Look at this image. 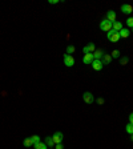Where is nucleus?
<instances>
[{"instance_id":"ddd939ff","label":"nucleus","mask_w":133,"mask_h":149,"mask_svg":"<svg viewBox=\"0 0 133 149\" xmlns=\"http://www.w3.org/2000/svg\"><path fill=\"white\" fill-rule=\"evenodd\" d=\"M112 29H114L116 32H120L122 29V24L120 21H113L112 23Z\"/></svg>"},{"instance_id":"6e6552de","label":"nucleus","mask_w":133,"mask_h":149,"mask_svg":"<svg viewBox=\"0 0 133 149\" xmlns=\"http://www.w3.org/2000/svg\"><path fill=\"white\" fill-rule=\"evenodd\" d=\"M95 60L93 59V55L92 53H87V55H84V57H83V63L84 64H92V61Z\"/></svg>"},{"instance_id":"4be33fe9","label":"nucleus","mask_w":133,"mask_h":149,"mask_svg":"<svg viewBox=\"0 0 133 149\" xmlns=\"http://www.w3.org/2000/svg\"><path fill=\"white\" fill-rule=\"evenodd\" d=\"M75 52V47L73 45H68L67 47V55H72Z\"/></svg>"},{"instance_id":"f8f14e48","label":"nucleus","mask_w":133,"mask_h":149,"mask_svg":"<svg viewBox=\"0 0 133 149\" xmlns=\"http://www.w3.org/2000/svg\"><path fill=\"white\" fill-rule=\"evenodd\" d=\"M112 56H110L109 53H104V56H103V59H101V61H103V64L104 65H106V64H110L112 63Z\"/></svg>"},{"instance_id":"a211bd4d","label":"nucleus","mask_w":133,"mask_h":149,"mask_svg":"<svg viewBox=\"0 0 133 149\" xmlns=\"http://www.w3.org/2000/svg\"><path fill=\"white\" fill-rule=\"evenodd\" d=\"M35 149H48V146H47V144L45 142H39V144H36L35 145Z\"/></svg>"},{"instance_id":"f3484780","label":"nucleus","mask_w":133,"mask_h":149,"mask_svg":"<svg viewBox=\"0 0 133 149\" xmlns=\"http://www.w3.org/2000/svg\"><path fill=\"white\" fill-rule=\"evenodd\" d=\"M31 140H32V142H33V145H36V144H39V142L41 141V140H40V136H37V134L31 136Z\"/></svg>"},{"instance_id":"39448f33","label":"nucleus","mask_w":133,"mask_h":149,"mask_svg":"<svg viewBox=\"0 0 133 149\" xmlns=\"http://www.w3.org/2000/svg\"><path fill=\"white\" fill-rule=\"evenodd\" d=\"M83 100H84V103L85 104H92L93 101H95V97H93V95H92L91 92H84Z\"/></svg>"},{"instance_id":"2eb2a0df","label":"nucleus","mask_w":133,"mask_h":149,"mask_svg":"<svg viewBox=\"0 0 133 149\" xmlns=\"http://www.w3.org/2000/svg\"><path fill=\"white\" fill-rule=\"evenodd\" d=\"M23 145L25 146V148H31V146L33 145V142H32V140H31V137H27V138H24V141H23Z\"/></svg>"},{"instance_id":"a878e982","label":"nucleus","mask_w":133,"mask_h":149,"mask_svg":"<svg viewBox=\"0 0 133 149\" xmlns=\"http://www.w3.org/2000/svg\"><path fill=\"white\" fill-rule=\"evenodd\" d=\"M96 101H97V104H100V105H101V104H104V99H101V97H100V99H97Z\"/></svg>"},{"instance_id":"6ab92c4d","label":"nucleus","mask_w":133,"mask_h":149,"mask_svg":"<svg viewBox=\"0 0 133 149\" xmlns=\"http://www.w3.org/2000/svg\"><path fill=\"white\" fill-rule=\"evenodd\" d=\"M128 61H129V57H128V56H122V57L120 59V64H121V65H126V64H128Z\"/></svg>"},{"instance_id":"20e7f679","label":"nucleus","mask_w":133,"mask_h":149,"mask_svg":"<svg viewBox=\"0 0 133 149\" xmlns=\"http://www.w3.org/2000/svg\"><path fill=\"white\" fill-rule=\"evenodd\" d=\"M52 138H53L55 145H56V144H61L63 140H64V134L61 133V132H55V134L52 136Z\"/></svg>"},{"instance_id":"f257e3e1","label":"nucleus","mask_w":133,"mask_h":149,"mask_svg":"<svg viewBox=\"0 0 133 149\" xmlns=\"http://www.w3.org/2000/svg\"><path fill=\"white\" fill-rule=\"evenodd\" d=\"M106 37H108V40L112 43H117L118 40H120V33L118 32H116L114 29H110L109 32H106Z\"/></svg>"},{"instance_id":"9d476101","label":"nucleus","mask_w":133,"mask_h":149,"mask_svg":"<svg viewBox=\"0 0 133 149\" xmlns=\"http://www.w3.org/2000/svg\"><path fill=\"white\" fill-rule=\"evenodd\" d=\"M92 55H93V59H95V60H101L103 56H104V51L103 49H96Z\"/></svg>"},{"instance_id":"dca6fc26","label":"nucleus","mask_w":133,"mask_h":149,"mask_svg":"<svg viewBox=\"0 0 133 149\" xmlns=\"http://www.w3.org/2000/svg\"><path fill=\"white\" fill-rule=\"evenodd\" d=\"M45 144L48 148H52V146H55V142H53V138L51 137V136H48V137H45Z\"/></svg>"},{"instance_id":"9b49d317","label":"nucleus","mask_w":133,"mask_h":149,"mask_svg":"<svg viewBox=\"0 0 133 149\" xmlns=\"http://www.w3.org/2000/svg\"><path fill=\"white\" fill-rule=\"evenodd\" d=\"M121 11H122V13H130V12H133V7L130 4H122Z\"/></svg>"},{"instance_id":"bb28decb","label":"nucleus","mask_w":133,"mask_h":149,"mask_svg":"<svg viewBox=\"0 0 133 149\" xmlns=\"http://www.w3.org/2000/svg\"><path fill=\"white\" fill-rule=\"evenodd\" d=\"M56 149H64L63 144H56Z\"/></svg>"},{"instance_id":"5701e85b","label":"nucleus","mask_w":133,"mask_h":149,"mask_svg":"<svg viewBox=\"0 0 133 149\" xmlns=\"http://www.w3.org/2000/svg\"><path fill=\"white\" fill-rule=\"evenodd\" d=\"M126 25L133 29V17H128V19H126Z\"/></svg>"},{"instance_id":"0eeeda50","label":"nucleus","mask_w":133,"mask_h":149,"mask_svg":"<svg viewBox=\"0 0 133 149\" xmlns=\"http://www.w3.org/2000/svg\"><path fill=\"white\" fill-rule=\"evenodd\" d=\"M92 68L95 69V71H101V69L104 68V64L101 60H93L92 61Z\"/></svg>"},{"instance_id":"412c9836","label":"nucleus","mask_w":133,"mask_h":149,"mask_svg":"<svg viewBox=\"0 0 133 149\" xmlns=\"http://www.w3.org/2000/svg\"><path fill=\"white\" fill-rule=\"evenodd\" d=\"M110 56H112V59H117V57H120V51H118V49H114L113 52H112V55H110Z\"/></svg>"},{"instance_id":"423d86ee","label":"nucleus","mask_w":133,"mask_h":149,"mask_svg":"<svg viewBox=\"0 0 133 149\" xmlns=\"http://www.w3.org/2000/svg\"><path fill=\"white\" fill-rule=\"evenodd\" d=\"M96 51V45H95V43H89L88 45H85L83 48V52L84 55H87V53H92V52H95Z\"/></svg>"},{"instance_id":"1a4fd4ad","label":"nucleus","mask_w":133,"mask_h":149,"mask_svg":"<svg viewBox=\"0 0 133 149\" xmlns=\"http://www.w3.org/2000/svg\"><path fill=\"white\" fill-rule=\"evenodd\" d=\"M116 17H117V15H116V12H114V11H108V12H106V19L109 20L110 23L116 21Z\"/></svg>"},{"instance_id":"4468645a","label":"nucleus","mask_w":133,"mask_h":149,"mask_svg":"<svg viewBox=\"0 0 133 149\" xmlns=\"http://www.w3.org/2000/svg\"><path fill=\"white\" fill-rule=\"evenodd\" d=\"M118 33H120V37H121V39H126L128 36H129L130 32H129V29H126V28H122V29Z\"/></svg>"},{"instance_id":"393cba45","label":"nucleus","mask_w":133,"mask_h":149,"mask_svg":"<svg viewBox=\"0 0 133 149\" xmlns=\"http://www.w3.org/2000/svg\"><path fill=\"white\" fill-rule=\"evenodd\" d=\"M129 124H132V125H133V112L129 115Z\"/></svg>"},{"instance_id":"7ed1b4c3","label":"nucleus","mask_w":133,"mask_h":149,"mask_svg":"<svg viewBox=\"0 0 133 149\" xmlns=\"http://www.w3.org/2000/svg\"><path fill=\"white\" fill-rule=\"evenodd\" d=\"M64 64L65 67H68V68H71V67H73L75 65V63H76V60H75V57H73L72 55H64Z\"/></svg>"},{"instance_id":"f03ea898","label":"nucleus","mask_w":133,"mask_h":149,"mask_svg":"<svg viewBox=\"0 0 133 149\" xmlns=\"http://www.w3.org/2000/svg\"><path fill=\"white\" fill-rule=\"evenodd\" d=\"M100 29L101 31H105V32H109L110 29H112V23H110L108 19H104L100 21Z\"/></svg>"},{"instance_id":"aec40b11","label":"nucleus","mask_w":133,"mask_h":149,"mask_svg":"<svg viewBox=\"0 0 133 149\" xmlns=\"http://www.w3.org/2000/svg\"><path fill=\"white\" fill-rule=\"evenodd\" d=\"M125 130H126V133H129L130 136L133 134V125L132 124H128V125L125 126Z\"/></svg>"},{"instance_id":"b1692460","label":"nucleus","mask_w":133,"mask_h":149,"mask_svg":"<svg viewBox=\"0 0 133 149\" xmlns=\"http://www.w3.org/2000/svg\"><path fill=\"white\" fill-rule=\"evenodd\" d=\"M48 3L49 4H57V3H60V0H49Z\"/></svg>"}]
</instances>
